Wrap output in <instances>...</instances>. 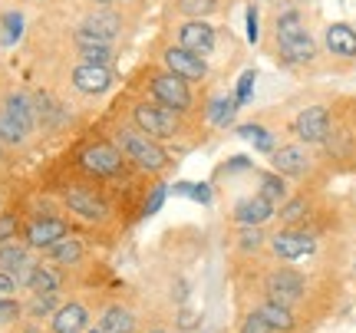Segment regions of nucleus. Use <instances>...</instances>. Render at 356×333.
I'll return each mask as SVG.
<instances>
[{
  "instance_id": "21",
  "label": "nucleus",
  "mask_w": 356,
  "mask_h": 333,
  "mask_svg": "<svg viewBox=\"0 0 356 333\" xmlns=\"http://www.w3.org/2000/svg\"><path fill=\"white\" fill-rule=\"evenodd\" d=\"M234 109H238L234 92H218V96H211V103H208V122L211 126H231L234 122Z\"/></svg>"
},
{
  "instance_id": "42",
  "label": "nucleus",
  "mask_w": 356,
  "mask_h": 333,
  "mask_svg": "<svg viewBox=\"0 0 356 333\" xmlns=\"http://www.w3.org/2000/svg\"><path fill=\"white\" fill-rule=\"evenodd\" d=\"M181 323H185V327H191V323H195V314H188V310H185V314H181Z\"/></svg>"
},
{
  "instance_id": "19",
  "label": "nucleus",
  "mask_w": 356,
  "mask_h": 333,
  "mask_svg": "<svg viewBox=\"0 0 356 333\" xmlns=\"http://www.w3.org/2000/svg\"><path fill=\"white\" fill-rule=\"evenodd\" d=\"M79 56L86 63H113V47L109 40H99V37H89V33H79Z\"/></svg>"
},
{
  "instance_id": "6",
  "label": "nucleus",
  "mask_w": 356,
  "mask_h": 333,
  "mask_svg": "<svg viewBox=\"0 0 356 333\" xmlns=\"http://www.w3.org/2000/svg\"><path fill=\"white\" fill-rule=\"evenodd\" d=\"M293 132H297V139L307 142V145L327 142V136H330V113H327L323 106H307L304 113L293 119Z\"/></svg>"
},
{
  "instance_id": "25",
  "label": "nucleus",
  "mask_w": 356,
  "mask_h": 333,
  "mask_svg": "<svg viewBox=\"0 0 356 333\" xmlns=\"http://www.w3.org/2000/svg\"><path fill=\"white\" fill-rule=\"evenodd\" d=\"M26 268V251L17 244H0V270H7L17 277V270Z\"/></svg>"
},
{
  "instance_id": "4",
  "label": "nucleus",
  "mask_w": 356,
  "mask_h": 333,
  "mask_svg": "<svg viewBox=\"0 0 356 333\" xmlns=\"http://www.w3.org/2000/svg\"><path fill=\"white\" fill-rule=\"evenodd\" d=\"M149 92L155 96V103L168 106V109H175V113H185L191 106V90L188 83L181 76H175V73H155L152 83H149Z\"/></svg>"
},
{
  "instance_id": "20",
  "label": "nucleus",
  "mask_w": 356,
  "mask_h": 333,
  "mask_svg": "<svg viewBox=\"0 0 356 333\" xmlns=\"http://www.w3.org/2000/svg\"><path fill=\"white\" fill-rule=\"evenodd\" d=\"M3 113H10L26 132H30L33 122H37V103H33L30 96H24V92H13L10 99H7V106H3Z\"/></svg>"
},
{
  "instance_id": "10",
  "label": "nucleus",
  "mask_w": 356,
  "mask_h": 333,
  "mask_svg": "<svg viewBox=\"0 0 356 333\" xmlns=\"http://www.w3.org/2000/svg\"><path fill=\"white\" fill-rule=\"evenodd\" d=\"M274 159V168H277L280 175H291V179H304L307 172H310V155H307L304 145H280L270 152Z\"/></svg>"
},
{
  "instance_id": "35",
  "label": "nucleus",
  "mask_w": 356,
  "mask_h": 333,
  "mask_svg": "<svg viewBox=\"0 0 356 333\" xmlns=\"http://www.w3.org/2000/svg\"><path fill=\"white\" fill-rule=\"evenodd\" d=\"M53 307H56V304H53V294H37V300L30 304V314H33V317H47V314H53Z\"/></svg>"
},
{
  "instance_id": "1",
  "label": "nucleus",
  "mask_w": 356,
  "mask_h": 333,
  "mask_svg": "<svg viewBox=\"0 0 356 333\" xmlns=\"http://www.w3.org/2000/svg\"><path fill=\"white\" fill-rule=\"evenodd\" d=\"M277 50H280V60L293 66H304L317 56V43L307 33L304 17L297 10H284L277 17Z\"/></svg>"
},
{
  "instance_id": "31",
  "label": "nucleus",
  "mask_w": 356,
  "mask_h": 333,
  "mask_svg": "<svg viewBox=\"0 0 356 333\" xmlns=\"http://www.w3.org/2000/svg\"><path fill=\"white\" fill-rule=\"evenodd\" d=\"M307 218V198H291L287 205L280 208V221L284 225H297V221Z\"/></svg>"
},
{
  "instance_id": "13",
  "label": "nucleus",
  "mask_w": 356,
  "mask_h": 333,
  "mask_svg": "<svg viewBox=\"0 0 356 333\" xmlns=\"http://www.w3.org/2000/svg\"><path fill=\"white\" fill-rule=\"evenodd\" d=\"M323 43H327V50H330L333 56H343V60H353L356 56V30L353 26H346V24L327 26Z\"/></svg>"
},
{
  "instance_id": "34",
  "label": "nucleus",
  "mask_w": 356,
  "mask_h": 333,
  "mask_svg": "<svg viewBox=\"0 0 356 333\" xmlns=\"http://www.w3.org/2000/svg\"><path fill=\"white\" fill-rule=\"evenodd\" d=\"M241 333H274V330L264 323V317H261V314H248V317H244V323H241Z\"/></svg>"
},
{
  "instance_id": "24",
  "label": "nucleus",
  "mask_w": 356,
  "mask_h": 333,
  "mask_svg": "<svg viewBox=\"0 0 356 333\" xmlns=\"http://www.w3.org/2000/svg\"><path fill=\"white\" fill-rule=\"evenodd\" d=\"M47 251H50V257L56 264H76L79 257H83V244L73 241V238H60V241H53Z\"/></svg>"
},
{
  "instance_id": "12",
  "label": "nucleus",
  "mask_w": 356,
  "mask_h": 333,
  "mask_svg": "<svg viewBox=\"0 0 356 333\" xmlns=\"http://www.w3.org/2000/svg\"><path fill=\"white\" fill-rule=\"evenodd\" d=\"M270 247H274V254L284 257V261H297V257L314 254V238H307L300 231H280V234L270 238Z\"/></svg>"
},
{
  "instance_id": "46",
  "label": "nucleus",
  "mask_w": 356,
  "mask_h": 333,
  "mask_svg": "<svg viewBox=\"0 0 356 333\" xmlns=\"http://www.w3.org/2000/svg\"><path fill=\"white\" fill-rule=\"evenodd\" d=\"M155 333H165V330H155Z\"/></svg>"
},
{
  "instance_id": "41",
  "label": "nucleus",
  "mask_w": 356,
  "mask_h": 333,
  "mask_svg": "<svg viewBox=\"0 0 356 333\" xmlns=\"http://www.w3.org/2000/svg\"><path fill=\"white\" fill-rule=\"evenodd\" d=\"M175 195H191V185H188V181H178V185H175Z\"/></svg>"
},
{
  "instance_id": "14",
  "label": "nucleus",
  "mask_w": 356,
  "mask_h": 333,
  "mask_svg": "<svg viewBox=\"0 0 356 333\" xmlns=\"http://www.w3.org/2000/svg\"><path fill=\"white\" fill-rule=\"evenodd\" d=\"M119 30H122V20H119V13H113V10H96L83 20V33H89V37L115 40Z\"/></svg>"
},
{
  "instance_id": "11",
  "label": "nucleus",
  "mask_w": 356,
  "mask_h": 333,
  "mask_svg": "<svg viewBox=\"0 0 356 333\" xmlns=\"http://www.w3.org/2000/svg\"><path fill=\"white\" fill-rule=\"evenodd\" d=\"M267 291H270V300L277 304H293L304 297V277L293 274V270H277L267 277Z\"/></svg>"
},
{
  "instance_id": "22",
  "label": "nucleus",
  "mask_w": 356,
  "mask_h": 333,
  "mask_svg": "<svg viewBox=\"0 0 356 333\" xmlns=\"http://www.w3.org/2000/svg\"><path fill=\"white\" fill-rule=\"evenodd\" d=\"M261 317H264V323L270 327V330L277 333V330H291L293 327V314L287 310V304H277V300H267L264 307L257 310Z\"/></svg>"
},
{
  "instance_id": "9",
  "label": "nucleus",
  "mask_w": 356,
  "mask_h": 333,
  "mask_svg": "<svg viewBox=\"0 0 356 333\" xmlns=\"http://www.w3.org/2000/svg\"><path fill=\"white\" fill-rule=\"evenodd\" d=\"M178 47L208 56V53L215 50V30H211V24H204V20H185V24L178 26Z\"/></svg>"
},
{
  "instance_id": "28",
  "label": "nucleus",
  "mask_w": 356,
  "mask_h": 333,
  "mask_svg": "<svg viewBox=\"0 0 356 333\" xmlns=\"http://www.w3.org/2000/svg\"><path fill=\"white\" fill-rule=\"evenodd\" d=\"M261 195H264L267 202H284V195H287V185L280 175H270V172H261Z\"/></svg>"
},
{
  "instance_id": "30",
  "label": "nucleus",
  "mask_w": 356,
  "mask_h": 333,
  "mask_svg": "<svg viewBox=\"0 0 356 333\" xmlns=\"http://www.w3.org/2000/svg\"><path fill=\"white\" fill-rule=\"evenodd\" d=\"M24 136H26V129L20 126L10 113H3V109H0V142H20Z\"/></svg>"
},
{
  "instance_id": "44",
  "label": "nucleus",
  "mask_w": 356,
  "mask_h": 333,
  "mask_svg": "<svg viewBox=\"0 0 356 333\" xmlns=\"http://www.w3.org/2000/svg\"><path fill=\"white\" fill-rule=\"evenodd\" d=\"M26 333H40V330H26Z\"/></svg>"
},
{
  "instance_id": "45",
  "label": "nucleus",
  "mask_w": 356,
  "mask_h": 333,
  "mask_svg": "<svg viewBox=\"0 0 356 333\" xmlns=\"http://www.w3.org/2000/svg\"><path fill=\"white\" fill-rule=\"evenodd\" d=\"M89 333H102V330H89Z\"/></svg>"
},
{
  "instance_id": "33",
  "label": "nucleus",
  "mask_w": 356,
  "mask_h": 333,
  "mask_svg": "<svg viewBox=\"0 0 356 333\" xmlns=\"http://www.w3.org/2000/svg\"><path fill=\"white\" fill-rule=\"evenodd\" d=\"M254 79H257L254 70L241 73L238 86H234V103H238V106H248V103H251V92H254Z\"/></svg>"
},
{
  "instance_id": "29",
  "label": "nucleus",
  "mask_w": 356,
  "mask_h": 333,
  "mask_svg": "<svg viewBox=\"0 0 356 333\" xmlns=\"http://www.w3.org/2000/svg\"><path fill=\"white\" fill-rule=\"evenodd\" d=\"M20 33H24V13H3V47H13L20 40Z\"/></svg>"
},
{
  "instance_id": "23",
  "label": "nucleus",
  "mask_w": 356,
  "mask_h": 333,
  "mask_svg": "<svg viewBox=\"0 0 356 333\" xmlns=\"http://www.w3.org/2000/svg\"><path fill=\"white\" fill-rule=\"evenodd\" d=\"M99 330L102 333H132L136 330V317H132L126 307H109L102 314Z\"/></svg>"
},
{
  "instance_id": "17",
  "label": "nucleus",
  "mask_w": 356,
  "mask_h": 333,
  "mask_svg": "<svg viewBox=\"0 0 356 333\" xmlns=\"http://www.w3.org/2000/svg\"><path fill=\"white\" fill-rule=\"evenodd\" d=\"M89 314L83 304H63V307L53 314V333H79L86 327Z\"/></svg>"
},
{
  "instance_id": "36",
  "label": "nucleus",
  "mask_w": 356,
  "mask_h": 333,
  "mask_svg": "<svg viewBox=\"0 0 356 333\" xmlns=\"http://www.w3.org/2000/svg\"><path fill=\"white\" fill-rule=\"evenodd\" d=\"M257 33H261V13H257L254 3H248V40L257 43Z\"/></svg>"
},
{
  "instance_id": "15",
  "label": "nucleus",
  "mask_w": 356,
  "mask_h": 333,
  "mask_svg": "<svg viewBox=\"0 0 356 333\" xmlns=\"http://www.w3.org/2000/svg\"><path fill=\"white\" fill-rule=\"evenodd\" d=\"M60 238H66V225L60 218H37L26 228V241L33 244V247H50Z\"/></svg>"
},
{
  "instance_id": "8",
  "label": "nucleus",
  "mask_w": 356,
  "mask_h": 333,
  "mask_svg": "<svg viewBox=\"0 0 356 333\" xmlns=\"http://www.w3.org/2000/svg\"><path fill=\"white\" fill-rule=\"evenodd\" d=\"M73 86L86 96H102V92L113 86V70L106 63H83L73 70Z\"/></svg>"
},
{
  "instance_id": "2",
  "label": "nucleus",
  "mask_w": 356,
  "mask_h": 333,
  "mask_svg": "<svg viewBox=\"0 0 356 333\" xmlns=\"http://www.w3.org/2000/svg\"><path fill=\"white\" fill-rule=\"evenodd\" d=\"M132 119H136L139 132H145L149 139H172L178 132V126H181L175 109H168L162 103H139Z\"/></svg>"
},
{
  "instance_id": "5",
  "label": "nucleus",
  "mask_w": 356,
  "mask_h": 333,
  "mask_svg": "<svg viewBox=\"0 0 356 333\" xmlns=\"http://www.w3.org/2000/svg\"><path fill=\"white\" fill-rule=\"evenodd\" d=\"M165 70L181 76L185 83H202L208 76V63L202 53H191L185 47H168L165 50Z\"/></svg>"
},
{
  "instance_id": "32",
  "label": "nucleus",
  "mask_w": 356,
  "mask_h": 333,
  "mask_svg": "<svg viewBox=\"0 0 356 333\" xmlns=\"http://www.w3.org/2000/svg\"><path fill=\"white\" fill-rule=\"evenodd\" d=\"M215 7H218L215 0H178V10L185 17H195V20H202L204 13H211Z\"/></svg>"
},
{
  "instance_id": "38",
  "label": "nucleus",
  "mask_w": 356,
  "mask_h": 333,
  "mask_svg": "<svg viewBox=\"0 0 356 333\" xmlns=\"http://www.w3.org/2000/svg\"><path fill=\"white\" fill-rule=\"evenodd\" d=\"M191 198L202 202V205H211V188L208 185H191Z\"/></svg>"
},
{
  "instance_id": "27",
  "label": "nucleus",
  "mask_w": 356,
  "mask_h": 333,
  "mask_svg": "<svg viewBox=\"0 0 356 333\" xmlns=\"http://www.w3.org/2000/svg\"><path fill=\"white\" fill-rule=\"evenodd\" d=\"M238 136H241V139H248V142H254L257 152H274V149H277L274 136H270L267 129H261V126H241V129H238Z\"/></svg>"
},
{
  "instance_id": "39",
  "label": "nucleus",
  "mask_w": 356,
  "mask_h": 333,
  "mask_svg": "<svg viewBox=\"0 0 356 333\" xmlns=\"http://www.w3.org/2000/svg\"><path fill=\"white\" fill-rule=\"evenodd\" d=\"M13 287H17V281H13V274H7V270H0V297H10Z\"/></svg>"
},
{
  "instance_id": "37",
  "label": "nucleus",
  "mask_w": 356,
  "mask_h": 333,
  "mask_svg": "<svg viewBox=\"0 0 356 333\" xmlns=\"http://www.w3.org/2000/svg\"><path fill=\"white\" fill-rule=\"evenodd\" d=\"M165 195H168V188H165V185H155L152 198L145 202V215H155V211L162 208V202H165Z\"/></svg>"
},
{
  "instance_id": "3",
  "label": "nucleus",
  "mask_w": 356,
  "mask_h": 333,
  "mask_svg": "<svg viewBox=\"0 0 356 333\" xmlns=\"http://www.w3.org/2000/svg\"><path fill=\"white\" fill-rule=\"evenodd\" d=\"M119 149L122 155H129L132 162H139L142 168H149V172H162L168 165V155L165 149H159L145 132H132V129H122L119 132Z\"/></svg>"
},
{
  "instance_id": "16",
  "label": "nucleus",
  "mask_w": 356,
  "mask_h": 333,
  "mask_svg": "<svg viewBox=\"0 0 356 333\" xmlns=\"http://www.w3.org/2000/svg\"><path fill=\"white\" fill-rule=\"evenodd\" d=\"M270 215H274V202H267L264 195L241 198V202H238V208H234V218L241 221V225H264Z\"/></svg>"
},
{
  "instance_id": "40",
  "label": "nucleus",
  "mask_w": 356,
  "mask_h": 333,
  "mask_svg": "<svg viewBox=\"0 0 356 333\" xmlns=\"http://www.w3.org/2000/svg\"><path fill=\"white\" fill-rule=\"evenodd\" d=\"M13 225H17L13 218H0V241H3V238H10V234H13Z\"/></svg>"
},
{
  "instance_id": "7",
  "label": "nucleus",
  "mask_w": 356,
  "mask_h": 333,
  "mask_svg": "<svg viewBox=\"0 0 356 333\" xmlns=\"http://www.w3.org/2000/svg\"><path fill=\"white\" fill-rule=\"evenodd\" d=\"M83 165H86L92 175L113 179V175L122 172V149H119V145H109V142L89 145V149H83Z\"/></svg>"
},
{
  "instance_id": "43",
  "label": "nucleus",
  "mask_w": 356,
  "mask_h": 333,
  "mask_svg": "<svg viewBox=\"0 0 356 333\" xmlns=\"http://www.w3.org/2000/svg\"><path fill=\"white\" fill-rule=\"evenodd\" d=\"M96 3H113V0H96Z\"/></svg>"
},
{
  "instance_id": "26",
  "label": "nucleus",
  "mask_w": 356,
  "mask_h": 333,
  "mask_svg": "<svg viewBox=\"0 0 356 333\" xmlns=\"http://www.w3.org/2000/svg\"><path fill=\"white\" fill-rule=\"evenodd\" d=\"M26 284H30V291H37V294H53V291L60 287V277L47 268H33L26 274Z\"/></svg>"
},
{
  "instance_id": "18",
  "label": "nucleus",
  "mask_w": 356,
  "mask_h": 333,
  "mask_svg": "<svg viewBox=\"0 0 356 333\" xmlns=\"http://www.w3.org/2000/svg\"><path fill=\"white\" fill-rule=\"evenodd\" d=\"M66 205L73 208L76 215H83V218H102L106 215V205L92 192H83V188H70L66 192Z\"/></svg>"
}]
</instances>
